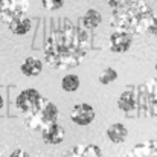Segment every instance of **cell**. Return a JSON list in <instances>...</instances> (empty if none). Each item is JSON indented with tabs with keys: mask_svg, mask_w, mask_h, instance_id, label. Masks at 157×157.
I'll use <instances>...</instances> for the list:
<instances>
[{
	"mask_svg": "<svg viewBox=\"0 0 157 157\" xmlns=\"http://www.w3.org/2000/svg\"><path fill=\"white\" fill-rule=\"evenodd\" d=\"M96 117V111L90 104H76L70 110V119L79 127L90 125Z\"/></svg>",
	"mask_w": 157,
	"mask_h": 157,
	"instance_id": "7",
	"label": "cell"
},
{
	"mask_svg": "<svg viewBox=\"0 0 157 157\" xmlns=\"http://www.w3.org/2000/svg\"><path fill=\"white\" fill-rule=\"evenodd\" d=\"M64 2L66 0H41L43 6L48 9V11H56V9H61L64 6Z\"/></svg>",
	"mask_w": 157,
	"mask_h": 157,
	"instance_id": "19",
	"label": "cell"
},
{
	"mask_svg": "<svg viewBox=\"0 0 157 157\" xmlns=\"http://www.w3.org/2000/svg\"><path fill=\"white\" fill-rule=\"evenodd\" d=\"M41 98H43V95L38 90H35V89H26V90H23L21 93L17 95V98H15V107L23 114H26V113H29L31 110H34L38 105V102L41 101Z\"/></svg>",
	"mask_w": 157,
	"mask_h": 157,
	"instance_id": "6",
	"label": "cell"
},
{
	"mask_svg": "<svg viewBox=\"0 0 157 157\" xmlns=\"http://www.w3.org/2000/svg\"><path fill=\"white\" fill-rule=\"evenodd\" d=\"M41 137L48 145H59L66 137V131L61 125H58V122H53L41 130Z\"/></svg>",
	"mask_w": 157,
	"mask_h": 157,
	"instance_id": "9",
	"label": "cell"
},
{
	"mask_svg": "<svg viewBox=\"0 0 157 157\" xmlns=\"http://www.w3.org/2000/svg\"><path fill=\"white\" fill-rule=\"evenodd\" d=\"M79 76L78 75H73V73H69V75H66L64 78H63V81H61V87H63V90L64 92H67V93H73V92H76L78 89H79Z\"/></svg>",
	"mask_w": 157,
	"mask_h": 157,
	"instance_id": "17",
	"label": "cell"
},
{
	"mask_svg": "<svg viewBox=\"0 0 157 157\" xmlns=\"http://www.w3.org/2000/svg\"><path fill=\"white\" fill-rule=\"evenodd\" d=\"M116 79H117V72H116L114 69H111V67H107L104 72L99 75V82L104 84V86L114 82Z\"/></svg>",
	"mask_w": 157,
	"mask_h": 157,
	"instance_id": "18",
	"label": "cell"
},
{
	"mask_svg": "<svg viewBox=\"0 0 157 157\" xmlns=\"http://www.w3.org/2000/svg\"><path fill=\"white\" fill-rule=\"evenodd\" d=\"M9 157H31L25 150H21V148H17V150H14L11 154H9Z\"/></svg>",
	"mask_w": 157,
	"mask_h": 157,
	"instance_id": "20",
	"label": "cell"
},
{
	"mask_svg": "<svg viewBox=\"0 0 157 157\" xmlns=\"http://www.w3.org/2000/svg\"><path fill=\"white\" fill-rule=\"evenodd\" d=\"M127 0H107V3H108V6L111 8V9H116V8H119L121 5H124Z\"/></svg>",
	"mask_w": 157,
	"mask_h": 157,
	"instance_id": "21",
	"label": "cell"
},
{
	"mask_svg": "<svg viewBox=\"0 0 157 157\" xmlns=\"http://www.w3.org/2000/svg\"><path fill=\"white\" fill-rule=\"evenodd\" d=\"M127 157H157V140H145L137 145H134Z\"/></svg>",
	"mask_w": 157,
	"mask_h": 157,
	"instance_id": "10",
	"label": "cell"
},
{
	"mask_svg": "<svg viewBox=\"0 0 157 157\" xmlns=\"http://www.w3.org/2000/svg\"><path fill=\"white\" fill-rule=\"evenodd\" d=\"M133 37L130 32L121 31V29H114V32H111L110 35V51L114 53H124L131 49L133 44Z\"/></svg>",
	"mask_w": 157,
	"mask_h": 157,
	"instance_id": "8",
	"label": "cell"
},
{
	"mask_svg": "<svg viewBox=\"0 0 157 157\" xmlns=\"http://www.w3.org/2000/svg\"><path fill=\"white\" fill-rule=\"evenodd\" d=\"M142 96V107L145 105V111L151 116L157 117V79H150L147 84L139 87Z\"/></svg>",
	"mask_w": 157,
	"mask_h": 157,
	"instance_id": "5",
	"label": "cell"
},
{
	"mask_svg": "<svg viewBox=\"0 0 157 157\" xmlns=\"http://www.w3.org/2000/svg\"><path fill=\"white\" fill-rule=\"evenodd\" d=\"M64 157H102V151L98 145L95 144H87V145H76L70 148Z\"/></svg>",
	"mask_w": 157,
	"mask_h": 157,
	"instance_id": "11",
	"label": "cell"
},
{
	"mask_svg": "<svg viewBox=\"0 0 157 157\" xmlns=\"http://www.w3.org/2000/svg\"><path fill=\"white\" fill-rule=\"evenodd\" d=\"M3 107V98H2V95H0V108Z\"/></svg>",
	"mask_w": 157,
	"mask_h": 157,
	"instance_id": "23",
	"label": "cell"
},
{
	"mask_svg": "<svg viewBox=\"0 0 157 157\" xmlns=\"http://www.w3.org/2000/svg\"><path fill=\"white\" fill-rule=\"evenodd\" d=\"M137 98H136V95L133 93V92H128V90H125L121 96H119V99H117V107L122 110V111H125V113H131L136 107H137Z\"/></svg>",
	"mask_w": 157,
	"mask_h": 157,
	"instance_id": "16",
	"label": "cell"
},
{
	"mask_svg": "<svg viewBox=\"0 0 157 157\" xmlns=\"http://www.w3.org/2000/svg\"><path fill=\"white\" fill-rule=\"evenodd\" d=\"M156 72H157V63H156Z\"/></svg>",
	"mask_w": 157,
	"mask_h": 157,
	"instance_id": "24",
	"label": "cell"
},
{
	"mask_svg": "<svg viewBox=\"0 0 157 157\" xmlns=\"http://www.w3.org/2000/svg\"><path fill=\"white\" fill-rule=\"evenodd\" d=\"M32 28V20L26 15L20 17V18H15L12 20L11 23H8V29L15 34V35H26Z\"/></svg>",
	"mask_w": 157,
	"mask_h": 157,
	"instance_id": "14",
	"label": "cell"
},
{
	"mask_svg": "<svg viewBox=\"0 0 157 157\" xmlns=\"http://www.w3.org/2000/svg\"><path fill=\"white\" fill-rule=\"evenodd\" d=\"M150 35H157V20H156V23L153 25V28H151V32H150Z\"/></svg>",
	"mask_w": 157,
	"mask_h": 157,
	"instance_id": "22",
	"label": "cell"
},
{
	"mask_svg": "<svg viewBox=\"0 0 157 157\" xmlns=\"http://www.w3.org/2000/svg\"><path fill=\"white\" fill-rule=\"evenodd\" d=\"M101 21H102L101 12L96 11V9H89L81 17V28H84L86 31H93L101 25Z\"/></svg>",
	"mask_w": 157,
	"mask_h": 157,
	"instance_id": "13",
	"label": "cell"
},
{
	"mask_svg": "<svg viewBox=\"0 0 157 157\" xmlns=\"http://www.w3.org/2000/svg\"><path fill=\"white\" fill-rule=\"evenodd\" d=\"M156 20V12L145 0H127L111 14V26L131 35L150 34Z\"/></svg>",
	"mask_w": 157,
	"mask_h": 157,
	"instance_id": "2",
	"label": "cell"
},
{
	"mask_svg": "<svg viewBox=\"0 0 157 157\" xmlns=\"http://www.w3.org/2000/svg\"><path fill=\"white\" fill-rule=\"evenodd\" d=\"M28 11L29 0H0V21L5 25L26 15Z\"/></svg>",
	"mask_w": 157,
	"mask_h": 157,
	"instance_id": "4",
	"label": "cell"
},
{
	"mask_svg": "<svg viewBox=\"0 0 157 157\" xmlns=\"http://www.w3.org/2000/svg\"><path fill=\"white\" fill-rule=\"evenodd\" d=\"M89 31L67 25L53 31L44 44L46 63L53 69H72L81 64L89 52Z\"/></svg>",
	"mask_w": 157,
	"mask_h": 157,
	"instance_id": "1",
	"label": "cell"
},
{
	"mask_svg": "<svg viewBox=\"0 0 157 157\" xmlns=\"http://www.w3.org/2000/svg\"><path fill=\"white\" fill-rule=\"evenodd\" d=\"M20 69H21V73H23L25 76H29V78L38 76V75L43 72V61L38 59V58H34V56H28V58L21 63Z\"/></svg>",
	"mask_w": 157,
	"mask_h": 157,
	"instance_id": "12",
	"label": "cell"
},
{
	"mask_svg": "<svg viewBox=\"0 0 157 157\" xmlns=\"http://www.w3.org/2000/svg\"><path fill=\"white\" fill-rule=\"evenodd\" d=\"M107 136L113 144H124L127 136H128V130L124 124L117 122V124L110 125V128L107 130Z\"/></svg>",
	"mask_w": 157,
	"mask_h": 157,
	"instance_id": "15",
	"label": "cell"
},
{
	"mask_svg": "<svg viewBox=\"0 0 157 157\" xmlns=\"http://www.w3.org/2000/svg\"><path fill=\"white\" fill-rule=\"evenodd\" d=\"M58 116H59L58 107L53 102H51L48 98L43 96L41 101L38 102V105L34 110H31L29 113L25 114V124L31 130H40L41 131L44 127L56 122Z\"/></svg>",
	"mask_w": 157,
	"mask_h": 157,
	"instance_id": "3",
	"label": "cell"
}]
</instances>
